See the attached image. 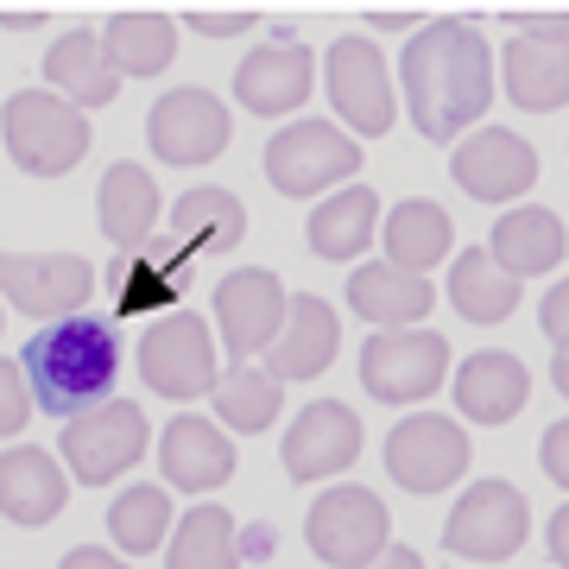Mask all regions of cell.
Returning a JSON list of instances; mask_svg holds the SVG:
<instances>
[{
	"instance_id": "obj_7",
	"label": "cell",
	"mask_w": 569,
	"mask_h": 569,
	"mask_svg": "<svg viewBox=\"0 0 569 569\" xmlns=\"http://www.w3.org/2000/svg\"><path fill=\"white\" fill-rule=\"evenodd\" d=\"M146 443H152V425H146V411L127 406V399H108V406L70 418L63 437H58L63 462H70V475H77L82 488H108V481H121L127 468L146 456Z\"/></svg>"
},
{
	"instance_id": "obj_27",
	"label": "cell",
	"mask_w": 569,
	"mask_h": 569,
	"mask_svg": "<svg viewBox=\"0 0 569 569\" xmlns=\"http://www.w3.org/2000/svg\"><path fill=\"white\" fill-rule=\"evenodd\" d=\"M373 228H380V197L367 183H342V190H329L323 203L310 209V253L336 266L361 260Z\"/></svg>"
},
{
	"instance_id": "obj_32",
	"label": "cell",
	"mask_w": 569,
	"mask_h": 569,
	"mask_svg": "<svg viewBox=\"0 0 569 569\" xmlns=\"http://www.w3.org/2000/svg\"><path fill=\"white\" fill-rule=\"evenodd\" d=\"M449 305L462 310L468 323H507L512 310H519V279H507L488 260V247H468L449 266Z\"/></svg>"
},
{
	"instance_id": "obj_12",
	"label": "cell",
	"mask_w": 569,
	"mask_h": 569,
	"mask_svg": "<svg viewBox=\"0 0 569 569\" xmlns=\"http://www.w3.org/2000/svg\"><path fill=\"white\" fill-rule=\"evenodd\" d=\"M387 475L406 493H443L468 475V437L443 411H411L387 430Z\"/></svg>"
},
{
	"instance_id": "obj_8",
	"label": "cell",
	"mask_w": 569,
	"mask_h": 569,
	"mask_svg": "<svg viewBox=\"0 0 569 569\" xmlns=\"http://www.w3.org/2000/svg\"><path fill=\"white\" fill-rule=\"evenodd\" d=\"M449 342L437 329H373L361 348V387L380 406H418L443 387Z\"/></svg>"
},
{
	"instance_id": "obj_26",
	"label": "cell",
	"mask_w": 569,
	"mask_h": 569,
	"mask_svg": "<svg viewBox=\"0 0 569 569\" xmlns=\"http://www.w3.org/2000/svg\"><path fill=\"white\" fill-rule=\"evenodd\" d=\"M63 493H70V481H63V468L44 456V449H7L0 456V512L13 519V526L39 531L51 526L63 512Z\"/></svg>"
},
{
	"instance_id": "obj_38",
	"label": "cell",
	"mask_w": 569,
	"mask_h": 569,
	"mask_svg": "<svg viewBox=\"0 0 569 569\" xmlns=\"http://www.w3.org/2000/svg\"><path fill=\"white\" fill-rule=\"evenodd\" d=\"M538 462H545V475L557 481V488H569V418H557V425L545 430V443H538Z\"/></svg>"
},
{
	"instance_id": "obj_18",
	"label": "cell",
	"mask_w": 569,
	"mask_h": 569,
	"mask_svg": "<svg viewBox=\"0 0 569 569\" xmlns=\"http://www.w3.org/2000/svg\"><path fill=\"white\" fill-rule=\"evenodd\" d=\"M310 82H317V58L298 39H272L234 63V96L247 114H298L310 102Z\"/></svg>"
},
{
	"instance_id": "obj_35",
	"label": "cell",
	"mask_w": 569,
	"mask_h": 569,
	"mask_svg": "<svg viewBox=\"0 0 569 569\" xmlns=\"http://www.w3.org/2000/svg\"><path fill=\"white\" fill-rule=\"evenodd\" d=\"M108 531L127 557H152V550L171 538V493L164 488H127L114 507H108Z\"/></svg>"
},
{
	"instance_id": "obj_39",
	"label": "cell",
	"mask_w": 569,
	"mask_h": 569,
	"mask_svg": "<svg viewBox=\"0 0 569 569\" xmlns=\"http://www.w3.org/2000/svg\"><path fill=\"white\" fill-rule=\"evenodd\" d=\"M247 13H197V20H190V32H203V39H241L247 32Z\"/></svg>"
},
{
	"instance_id": "obj_4",
	"label": "cell",
	"mask_w": 569,
	"mask_h": 569,
	"mask_svg": "<svg viewBox=\"0 0 569 569\" xmlns=\"http://www.w3.org/2000/svg\"><path fill=\"white\" fill-rule=\"evenodd\" d=\"M361 146L348 140L336 121H291L266 140V178L284 197H323V190H342L355 171H361Z\"/></svg>"
},
{
	"instance_id": "obj_25",
	"label": "cell",
	"mask_w": 569,
	"mask_h": 569,
	"mask_svg": "<svg viewBox=\"0 0 569 569\" xmlns=\"http://www.w3.org/2000/svg\"><path fill=\"white\" fill-rule=\"evenodd\" d=\"M96 216H102V234L127 253H140L152 241V228H159V183L152 171L133 159L108 164L102 171V190H96Z\"/></svg>"
},
{
	"instance_id": "obj_28",
	"label": "cell",
	"mask_w": 569,
	"mask_h": 569,
	"mask_svg": "<svg viewBox=\"0 0 569 569\" xmlns=\"http://www.w3.org/2000/svg\"><path fill=\"white\" fill-rule=\"evenodd\" d=\"M449 253H456V222H449L443 203H430V197L392 203V216H387V266L425 279L430 266H443Z\"/></svg>"
},
{
	"instance_id": "obj_15",
	"label": "cell",
	"mask_w": 569,
	"mask_h": 569,
	"mask_svg": "<svg viewBox=\"0 0 569 569\" xmlns=\"http://www.w3.org/2000/svg\"><path fill=\"white\" fill-rule=\"evenodd\" d=\"M228 108L209 89H171L146 114V140L164 164H209L228 152Z\"/></svg>"
},
{
	"instance_id": "obj_29",
	"label": "cell",
	"mask_w": 569,
	"mask_h": 569,
	"mask_svg": "<svg viewBox=\"0 0 569 569\" xmlns=\"http://www.w3.org/2000/svg\"><path fill=\"white\" fill-rule=\"evenodd\" d=\"M247 234V209L228 197V190H183L178 209H171V241L183 253H228V247H241Z\"/></svg>"
},
{
	"instance_id": "obj_11",
	"label": "cell",
	"mask_w": 569,
	"mask_h": 569,
	"mask_svg": "<svg viewBox=\"0 0 569 569\" xmlns=\"http://www.w3.org/2000/svg\"><path fill=\"white\" fill-rule=\"evenodd\" d=\"M512 26H519V39L500 58L507 102L526 108V114H557L569 102V20L550 13V20H512Z\"/></svg>"
},
{
	"instance_id": "obj_1",
	"label": "cell",
	"mask_w": 569,
	"mask_h": 569,
	"mask_svg": "<svg viewBox=\"0 0 569 569\" xmlns=\"http://www.w3.org/2000/svg\"><path fill=\"white\" fill-rule=\"evenodd\" d=\"M399 89H406L411 127L430 146L462 140L468 127L493 108V51L475 20H430L411 32L399 58Z\"/></svg>"
},
{
	"instance_id": "obj_21",
	"label": "cell",
	"mask_w": 569,
	"mask_h": 569,
	"mask_svg": "<svg viewBox=\"0 0 569 569\" xmlns=\"http://www.w3.org/2000/svg\"><path fill=\"white\" fill-rule=\"evenodd\" d=\"M531 399V373L519 355H507V348H488V355H468L462 373H456V406H462V418H475V425H512L519 411H526Z\"/></svg>"
},
{
	"instance_id": "obj_43",
	"label": "cell",
	"mask_w": 569,
	"mask_h": 569,
	"mask_svg": "<svg viewBox=\"0 0 569 569\" xmlns=\"http://www.w3.org/2000/svg\"><path fill=\"white\" fill-rule=\"evenodd\" d=\"M550 387L569 399V348H557V361H550Z\"/></svg>"
},
{
	"instance_id": "obj_13",
	"label": "cell",
	"mask_w": 569,
	"mask_h": 569,
	"mask_svg": "<svg viewBox=\"0 0 569 569\" xmlns=\"http://www.w3.org/2000/svg\"><path fill=\"white\" fill-rule=\"evenodd\" d=\"M89 291H96V266L82 253H0V305L26 317H44V323L82 317Z\"/></svg>"
},
{
	"instance_id": "obj_16",
	"label": "cell",
	"mask_w": 569,
	"mask_h": 569,
	"mask_svg": "<svg viewBox=\"0 0 569 569\" xmlns=\"http://www.w3.org/2000/svg\"><path fill=\"white\" fill-rule=\"evenodd\" d=\"M449 171L475 203H519L538 183V152H531L512 127H481L449 152Z\"/></svg>"
},
{
	"instance_id": "obj_9",
	"label": "cell",
	"mask_w": 569,
	"mask_h": 569,
	"mask_svg": "<svg viewBox=\"0 0 569 569\" xmlns=\"http://www.w3.org/2000/svg\"><path fill=\"white\" fill-rule=\"evenodd\" d=\"M323 82H329V108H336L355 133H367V140L392 133L399 102H392V70H387V51H380V44H367L361 32L336 39L329 58H323Z\"/></svg>"
},
{
	"instance_id": "obj_40",
	"label": "cell",
	"mask_w": 569,
	"mask_h": 569,
	"mask_svg": "<svg viewBox=\"0 0 569 569\" xmlns=\"http://www.w3.org/2000/svg\"><path fill=\"white\" fill-rule=\"evenodd\" d=\"M58 569H127V563L114 557V550H102V545H77Z\"/></svg>"
},
{
	"instance_id": "obj_42",
	"label": "cell",
	"mask_w": 569,
	"mask_h": 569,
	"mask_svg": "<svg viewBox=\"0 0 569 569\" xmlns=\"http://www.w3.org/2000/svg\"><path fill=\"white\" fill-rule=\"evenodd\" d=\"M367 569H425V557H418V550H406V545H387Z\"/></svg>"
},
{
	"instance_id": "obj_31",
	"label": "cell",
	"mask_w": 569,
	"mask_h": 569,
	"mask_svg": "<svg viewBox=\"0 0 569 569\" xmlns=\"http://www.w3.org/2000/svg\"><path fill=\"white\" fill-rule=\"evenodd\" d=\"M102 51L114 63V77H159L178 58V26L164 13H114L102 26Z\"/></svg>"
},
{
	"instance_id": "obj_41",
	"label": "cell",
	"mask_w": 569,
	"mask_h": 569,
	"mask_svg": "<svg viewBox=\"0 0 569 569\" xmlns=\"http://www.w3.org/2000/svg\"><path fill=\"white\" fill-rule=\"evenodd\" d=\"M545 545H550V557L569 569V507H557L550 512V526H545Z\"/></svg>"
},
{
	"instance_id": "obj_44",
	"label": "cell",
	"mask_w": 569,
	"mask_h": 569,
	"mask_svg": "<svg viewBox=\"0 0 569 569\" xmlns=\"http://www.w3.org/2000/svg\"><path fill=\"white\" fill-rule=\"evenodd\" d=\"M373 26H380V32H406L411 20H406V13H373Z\"/></svg>"
},
{
	"instance_id": "obj_10",
	"label": "cell",
	"mask_w": 569,
	"mask_h": 569,
	"mask_svg": "<svg viewBox=\"0 0 569 569\" xmlns=\"http://www.w3.org/2000/svg\"><path fill=\"white\" fill-rule=\"evenodd\" d=\"M305 538L329 569H367L380 550H387V507H380L373 488L342 481V488H329V493L310 500Z\"/></svg>"
},
{
	"instance_id": "obj_37",
	"label": "cell",
	"mask_w": 569,
	"mask_h": 569,
	"mask_svg": "<svg viewBox=\"0 0 569 569\" xmlns=\"http://www.w3.org/2000/svg\"><path fill=\"white\" fill-rule=\"evenodd\" d=\"M538 329H545L557 348H569V279H557L545 291V305H538Z\"/></svg>"
},
{
	"instance_id": "obj_36",
	"label": "cell",
	"mask_w": 569,
	"mask_h": 569,
	"mask_svg": "<svg viewBox=\"0 0 569 569\" xmlns=\"http://www.w3.org/2000/svg\"><path fill=\"white\" fill-rule=\"evenodd\" d=\"M32 418V392H26L20 361H0V437H20Z\"/></svg>"
},
{
	"instance_id": "obj_2",
	"label": "cell",
	"mask_w": 569,
	"mask_h": 569,
	"mask_svg": "<svg viewBox=\"0 0 569 569\" xmlns=\"http://www.w3.org/2000/svg\"><path fill=\"white\" fill-rule=\"evenodd\" d=\"M20 373L32 406L70 425L82 411L108 406V392L121 380V336L102 317H63L20 348Z\"/></svg>"
},
{
	"instance_id": "obj_20",
	"label": "cell",
	"mask_w": 569,
	"mask_h": 569,
	"mask_svg": "<svg viewBox=\"0 0 569 569\" xmlns=\"http://www.w3.org/2000/svg\"><path fill=\"white\" fill-rule=\"evenodd\" d=\"M159 468L164 481L183 493H209L222 488L228 475H234V443H228L222 425H209V418H197V411H183V418H171L159 437Z\"/></svg>"
},
{
	"instance_id": "obj_14",
	"label": "cell",
	"mask_w": 569,
	"mask_h": 569,
	"mask_svg": "<svg viewBox=\"0 0 569 569\" xmlns=\"http://www.w3.org/2000/svg\"><path fill=\"white\" fill-rule=\"evenodd\" d=\"M284 310H291V298H284L279 272H266V266L222 272V284H216V329H222V342L234 361L266 355V348L279 342Z\"/></svg>"
},
{
	"instance_id": "obj_30",
	"label": "cell",
	"mask_w": 569,
	"mask_h": 569,
	"mask_svg": "<svg viewBox=\"0 0 569 569\" xmlns=\"http://www.w3.org/2000/svg\"><path fill=\"white\" fill-rule=\"evenodd\" d=\"M190 272V253L178 241H146L140 253L121 260V291H114V310L121 317H140V310L178 305V284Z\"/></svg>"
},
{
	"instance_id": "obj_6",
	"label": "cell",
	"mask_w": 569,
	"mask_h": 569,
	"mask_svg": "<svg viewBox=\"0 0 569 569\" xmlns=\"http://www.w3.org/2000/svg\"><path fill=\"white\" fill-rule=\"evenodd\" d=\"M140 380L159 399H203L216 392L222 367H216V336L197 310H171L140 336Z\"/></svg>"
},
{
	"instance_id": "obj_23",
	"label": "cell",
	"mask_w": 569,
	"mask_h": 569,
	"mask_svg": "<svg viewBox=\"0 0 569 569\" xmlns=\"http://www.w3.org/2000/svg\"><path fill=\"white\" fill-rule=\"evenodd\" d=\"M563 253H569V228L538 203L507 209L488 234V260L500 266L507 279H538V272H550Z\"/></svg>"
},
{
	"instance_id": "obj_3",
	"label": "cell",
	"mask_w": 569,
	"mask_h": 569,
	"mask_svg": "<svg viewBox=\"0 0 569 569\" xmlns=\"http://www.w3.org/2000/svg\"><path fill=\"white\" fill-rule=\"evenodd\" d=\"M0 146L13 152L26 178H63L89 152V114L51 89H20L0 114Z\"/></svg>"
},
{
	"instance_id": "obj_34",
	"label": "cell",
	"mask_w": 569,
	"mask_h": 569,
	"mask_svg": "<svg viewBox=\"0 0 569 569\" xmlns=\"http://www.w3.org/2000/svg\"><path fill=\"white\" fill-rule=\"evenodd\" d=\"M279 406H284V387L266 373V367H247V361H234L216 380V411H222V425L228 430H241V437H253V430H266L272 418H279Z\"/></svg>"
},
{
	"instance_id": "obj_17",
	"label": "cell",
	"mask_w": 569,
	"mask_h": 569,
	"mask_svg": "<svg viewBox=\"0 0 569 569\" xmlns=\"http://www.w3.org/2000/svg\"><path fill=\"white\" fill-rule=\"evenodd\" d=\"M279 456H284V475H291V481L342 475V468L361 456V418H355V406H342V399L305 406L298 418H291V430H284Z\"/></svg>"
},
{
	"instance_id": "obj_5",
	"label": "cell",
	"mask_w": 569,
	"mask_h": 569,
	"mask_svg": "<svg viewBox=\"0 0 569 569\" xmlns=\"http://www.w3.org/2000/svg\"><path fill=\"white\" fill-rule=\"evenodd\" d=\"M531 538V507L512 481H475L443 519V550L468 563H507Z\"/></svg>"
},
{
	"instance_id": "obj_22",
	"label": "cell",
	"mask_w": 569,
	"mask_h": 569,
	"mask_svg": "<svg viewBox=\"0 0 569 569\" xmlns=\"http://www.w3.org/2000/svg\"><path fill=\"white\" fill-rule=\"evenodd\" d=\"M44 77H51V96H63L70 108H108L121 96V77H114V63L102 51V32H89V26H70L51 51H44Z\"/></svg>"
},
{
	"instance_id": "obj_19",
	"label": "cell",
	"mask_w": 569,
	"mask_h": 569,
	"mask_svg": "<svg viewBox=\"0 0 569 569\" xmlns=\"http://www.w3.org/2000/svg\"><path fill=\"white\" fill-rule=\"evenodd\" d=\"M336 348H342V323H336V305L317 298V291H298L291 310H284V329L279 342L266 348V373L272 380H317L329 361H336Z\"/></svg>"
},
{
	"instance_id": "obj_33",
	"label": "cell",
	"mask_w": 569,
	"mask_h": 569,
	"mask_svg": "<svg viewBox=\"0 0 569 569\" xmlns=\"http://www.w3.org/2000/svg\"><path fill=\"white\" fill-rule=\"evenodd\" d=\"M164 569H241L234 512L228 507H190L178 519V531L164 538Z\"/></svg>"
},
{
	"instance_id": "obj_24",
	"label": "cell",
	"mask_w": 569,
	"mask_h": 569,
	"mask_svg": "<svg viewBox=\"0 0 569 569\" xmlns=\"http://www.w3.org/2000/svg\"><path fill=\"white\" fill-rule=\"evenodd\" d=\"M430 305H437L430 279L399 272V266H387V260L355 266V279H348V310L367 317V323H380V329H418L430 317Z\"/></svg>"
}]
</instances>
